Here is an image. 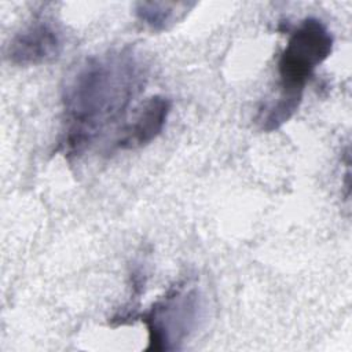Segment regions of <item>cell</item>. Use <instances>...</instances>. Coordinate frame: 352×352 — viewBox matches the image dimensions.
<instances>
[{
	"label": "cell",
	"mask_w": 352,
	"mask_h": 352,
	"mask_svg": "<svg viewBox=\"0 0 352 352\" xmlns=\"http://www.w3.org/2000/svg\"><path fill=\"white\" fill-rule=\"evenodd\" d=\"M62 51L63 36L56 22L37 14L11 37L6 58L15 66H38L56 60Z\"/></svg>",
	"instance_id": "cell-4"
},
{
	"label": "cell",
	"mask_w": 352,
	"mask_h": 352,
	"mask_svg": "<svg viewBox=\"0 0 352 352\" xmlns=\"http://www.w3.org/2000/svg\"><path fill=\"white\" fill-rule=\"evenodd\" d=\"M144 82L143 63L129 47L82 60L62 88L63 132L59 148L67 157H78L111 126L122 125Z\"/></svg>",
	"instance_id": "cell-1"
},
{
	"label": "cell",
	"mask_w": 352,
	"mask_h": 352,
	"mask_svg": "<svg viewBox=\"0 0 352 352\" xmlns=\"http://www.w3.org/2000/svg\"><path fill=\"white\" fill-rule=\"evenodd\" d=\"M197 3L175 1H138L135 4L136 19L148 30L160 33L173 28L184 19Z\"/></svg>",
	"instance_id": "cell-6"
},
{
	"label": "cell",
	"mask_w": 352,
	"mask_h": 352,
	"mask_svg": "<svg viewBox=\"0 0 352 352\" xmlns=\"http://www.w3.org/2000/svg\"><path fill=\"white\" fill-rule=\"evenodd\" d=\"M333 45L331 30L316 16L304 18L290 30L278 59V92L261 103L254 117L260 131H276L298 111L307 82L315 69L330 56Z\"/></svg>",
	"instance_id": "cell-2"
},
{
	"label": "cell",
	"mask_w": 352,
	"mask_h": 352,
	"mask_svg": "<svg viewBox=\"0 0 352 352\" xmlns=\"http://www.w3.org/2000/svg\"><path fill=\"white\" fill-rule=\"evenodd\" d=\"M172 102L164 95H153L135 110L132 120L125 121L113 142L116 150H135L151 143L164 129L170 114Z\"/></svg>",
	"instance_id": "cell-5"
},
{
	"label": "cell",
	"mask_w": 352,
	"mask_h": 352,
	"mask_svg": "<svg viewBox=\"0 0 352 352\" xmlns=\"http://www.w3.org/2000/svg\"><path fill=\"white\" fill-rule=\"evenodd\" d=\"M206 301L192 279L176 282L140 315L148 333L147 351H177L201 327Z\"/></svg>",
	"instance_id": "cell-3"
}]
</instances>
